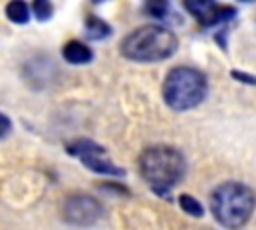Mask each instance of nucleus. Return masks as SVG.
Instances as JSON below:
<instances>
[{
	"label": "nucleus",
	"instance_id": "1",
	"mask_svg": "<svg viewBox=\"0 0 256 230\" xmlns=\"http://www.w3.org/2000/svg\"><path fill=\"white\" fill-rule=\"evenodd\" d=\"M140 174L156 194L172 190L186 172V160L180 150L158 144L150 146L140 154Z\"/></svg>",
	"mask_w": 256,
	"mask_h": 230
},
{
	"label": "nucleus",
	"instance_id": "2",
	"mask_svg": "<svg viewBox=\"0 0 256 230\" xmlns=\"http://www.w3.org/2000/svg\"><path fill=\"white\" fill-rule=\"evenodd\" d=\"M178 48V38L164 26L148 24L132 30L120 42L124 58L134 62H158L170 58Z\"/></svg>",
	"mask_w": 256,
	"mask_h": 230
},
{
	"label": "nucleus",
	"instance_id": "3",
	"mask_svg": "<svg viewBox=\"0 0 256 230\" xmlns=\"http://www.w3.org/2000/svg\"><path fill=\"white\" fill-rule=\"evenodd\" d=\"M256 206V194L250 186L240 182H224L210 196V208L214 218L224 228L244 226Z\"/></svg>",
	"mask_w": 256,
	"mask_h": 230
},
{
	"label": "nucleus",
	"instance_id": "4",
	"mask_svg": "<svg viewBox=\"0 0 256 230\" xmlns=\"http://www.w3.org/2000/svg\"><path fill=\"white\" fill-rule=\"evenodd\" d=\"M206 90H208L206 76L192 66L172 68L166 74L164 86H162L166 104L176 112H184L198 106L204 100Z\"/></svg>",
	"mask_w": 256,
	"mask_h": 230
},
{
	"label": "nucleus",
	"instance_id": "5",
	"mask_svg": "<svg viewBox=\"0 0 256 230\" xmlns=\"http://www.w3.org/2000/svg\"><path fill=\"white\" fill-rule=\"evenodd\" d=\"M66 152L76 156L84 166H88L92 172L96 174H106V176H124V170L120 166H116L112 162V158L108 156V152L92 142V140H86V138H80V140H74L66 146Z\"/></svg>",
	"mask_w": 256,
	"mask_h": 230
},
{
	"label": "nucleus",
	"instance_id": "6",
	"mask_svg": "<svg viewBox=\"0 0 256 230\" xmlns=\"http://www.w3.org/2000/svg\"><path fill=\"white\" fill-rule=\"evenodd\" d=\"M102 204L88 194H72L62 204V216L68 224L90 226L102 216Z\"/></svg>",
	"mask_w": 256,
	"mask_h": 230
},
{
	"label": "nucleus",
	"instance_id": "7",
	"mask_svg": "<svg viewBox=\"0 0 256 230\" xmlns=\"http://www.w3.org/2000/svg\"><path fill=\"white\" fill-rule=\"evenodd\" d=\"M186 8L204 26H214L218 22L234 18V14H236V8L226 6V4H214V2H186Z\"/></svg>",
	"mask_w": 256,
	"mask_h": 230
},
{
	"label": "nucleus",
	"instance_id": "8",
	"mask_svg": "<svg viewBox=\"0 0 256 230\" xmlns=\"http://www.w3.org/2000/svg\"><path fill=\"white\" fill-rule=\"evenodd\" d=\"M62 56H64V60L70 62V64H86V62L92 60V50H90L86 44L78 42V40H70V42L62 48Z\"/></svg>",
	"mask_w": 256,
	"mask_h": 230
},
{
	"label": "nucleus",
	"instance_id": "9",
	"mask_svg": "<svg viewBox=\"0 0 256 230\" xmlns=\"http://www.w3.org/2000/svg\"><path fill=\"white\" fill-rule=\"evenodd\" d=\"M110 32H112L110 26H108L104 20H100L98 16H88V18H86V36H88V38H92V40H102V38H106Z\"/></svg>",
	"mask_w": 256,
	"mask_h": 230
},
{
	"label": "nucleus",
	"instance_id": "10",
	"mask_svg": "<svg viewBox=\"0 0 256 230\" xmlns=\"http://www.w3.org/2000/svg\"><path fill=\"white\" fill-rule=\"evenodd\" d=\"M6 16H8L12 22H16V24H26L28 18H30V10H28V6H26L24 2L14 0V2H10V4L6 6Z\"/></svg>",
	"mask_w": 256,
	"mask_h": 230
},
{
	"label": "nucleus",
	"instance_id": "11",
	"mask_svg": "<svg viewBox=\"0 0 256 230\" xmlns=\"http://www.w3.org/2000/svg\"><path fill=\"white\" fill-rule=\"evenodd\" d=\"M180 206H182V210L184 212H188L190 216H202V206H200V202L196 200V198H192V196H188V194H182L180 196Z\"/></svg>",
	"mask_w": 256,
	"mask_h": 230
},
{
	"label": "nucleus",
	"instance_id": "12",
	"mask_svg": "<svg viewBox=\"0 0 256 230\" xmlns=\"http://www.w3.org/2000/svg\"><path fill=\"white\" fill-rule=\"evenodd\" d=\"M144 10L154 18H166L168 4L166 2H148V4H144Z\"/></svg>",
	"mask_w": 256,
	"mask_h": 230
},
{
	"label": "nucleus",
	"instance_id": "13",
	"mask_svg": "<svg viewBox=\"0 0 256 230\" xmlns=\"http://www.w3.org/2000/svg\"><path fill=\"white\" fill-rule=\"evenodd\" d=\"M32 12H34V16H36L38 20H46V18H50V14H52V6H50L48 2H44V0H36V2L32 4Z\"/></svg>",
	"mask_w": 256,
	"mask_h": 230
},
{
	"label": "nucleus",
	"instance_id": "14",
	"mask_svg": "<svg viewBox=\"0 0 256 230\" xmlns=\"http://www.w3.org/2000/svg\"><path fill=\"white\" fill-rule=\"evenodd\" d=\"M230 76L236 78V80H240L242 84H254L256 86V76H252V74H244V72L234 70V72H230Z\"/></svg>",
	"mask_w": 256,
	"mask_h": 230
},
{
	"label": "nucleus",
	"instance_id": "15",
	"mask_svg": "<svg viewBox=\"0 0 256 230\" xmlns=\"http://www.w3.org/2000/svg\"><path fill=\"white\" fill-rule=\"evenodd\" d=\"M10 128H12L10 118H8L6 114H2V112H0V138H4V136L10 132Z\"/></svg>",
	"mask_w": 256,
	"mask_h": 230
}]
</instances>
